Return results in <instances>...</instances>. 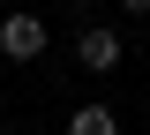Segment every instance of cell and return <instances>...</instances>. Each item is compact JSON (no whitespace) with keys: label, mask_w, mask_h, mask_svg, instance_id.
Here are the masks:
<instances>
[{"label":"cell","mask_w":150,"mask_h":135,"mask_svg":"<svg viewBox=\"0 0 150 135\" xmlns=\"http://www.w3.org/2000/svg\"><path fill=\"white\" fill-rule=\"evenodd\" d=\"M120 60H128L120 30H105V23H90V30H75V68H83V75H112Z\"/></svg>","instance_id":"2"},{"label":"cell","mask_w":150,"mask_h":135,"mask_svg":"<svg viewBox=\"0 0 150 135\" xmlns=\"http://www.w3.org/2000/svg\"><path fill=\"white\" fill-rule=\"evenodd\" d=\"M45 45H53V30H45V15L38 8H8L0 15V60H45Z\"/></svg>","instance_id":"1"},{"label":"cell","mask_w":150,"mask_h":135,"mask_svg":"<svg viewBox=\"0 0 150 135\" xmlns=\"http://www.w3.org/2000/svg\"><path fill=\"white\" fill-rule=\"evenodd\" d=\"M60 128H68V135H120V113H112V105H98V98H90V105H75V113L60 120Z\"/></svg>","instance_id":"3"},{"label":"cell","mask_w":150,"mask_h":135,"mask_svg":"<svg viewBox=\"0 0 150 135\" xmlns=\"http://www.w3.org/2000/svg\"><path fill=\"white\" fill-rule=\"evenodd\" d=\"M0 135H23V128H0Z\"/></svg>","instance_id":"5"},{"label":"cell","mask_w":150,"mask_h":135,"mask_svg":"<svg viewBox=\"0 0 150 135\" xmlns=\"http://www.w3.org/2000/svg\"><path fill=\"white\" fill-rule=\"evenodd\" d=\"M120 8H128V15H135V23H143V15H150V0H120Z\"/></svg>","instance_id":"4"}]
</instances>
